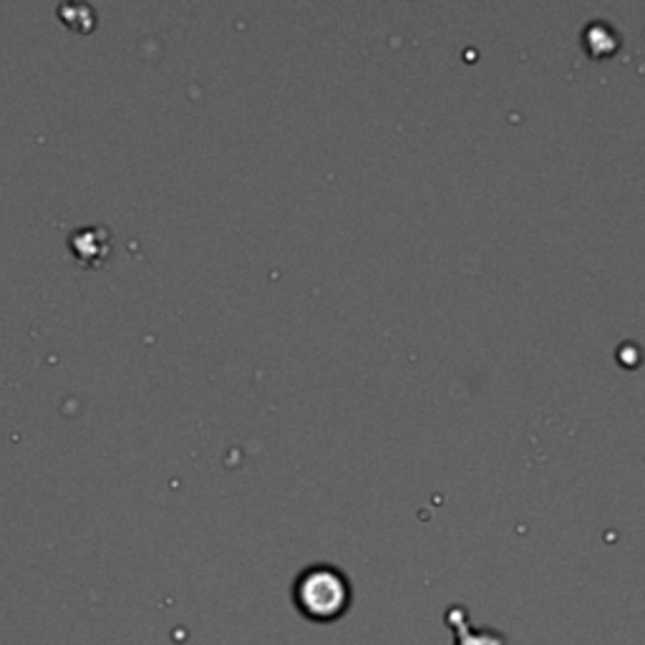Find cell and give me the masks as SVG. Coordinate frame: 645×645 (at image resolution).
Returning a JSON list of instances; mask_svg holds the SVG:
<instances>
[{
    "label": "cell",
    "mask_w": 645,
    "mask_h": 645,
    "mask_svg": "<svg viewBox=\"0 0 645 645\" xmlns=\"http://www.w3.org/2000/svg\"><path fill=\"white\" fill-rule=\"evenodd\" d=\"M298 600L310 618H336L348 603L346 580L336 570L315 567L300 577Z\"/></svg>",
    "instance_id": "1"
}]
</instances>
